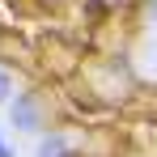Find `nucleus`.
I'll return each instance as SVG.
<instances>
[{
	"label": "nucleus",
	"instance_id": "nucleus-2",
	"mask_svg": "<svg viewBox=\"0 0 157 157\" xmlns=\"http://www.w3.org/2000/svg\"><path fill=\"white\" fill-rule=\"evenodd\" d=\"M34 157H72V140H68L64 132H47V136L38 140V153Z\"/></svg>",
	"mask_w": 157,
	"mask_h": 157
},
{
	"label": "nucleus",
	"instance_id": "nucleus-1",
	"mask_svg": "<svg viewBox=\"0 0 157 157\" xmlns=\"http://www.w3.org/2000/svg\"><path fill=\"white\" fill-rule=\"evenodd\" d=\"M9 123L13 132H26V136H38L43 123H47V102L38 89H21L9 98Z\"/></svg>",
	"mask_w": 157,
	"mask_h": 157
},
{
	"label": "nucleus",
	"instance_id": "nucleus-3",
	"mask_svg": "<svg viewBox=\"0 0 157 157\" xmlns=\"http://www.w3.org/2000/svg\"><path fill=\"white\" fill-rule=\"evenodd\" d=\"M9 98H13V72L0 64V106H9Z\"/></svg>",
	"mask_w": 157,
	"mask_h": 157
},
{
	"label": "nucleus",
	"instance_id": "nucleus-4",
	"mask_svg": "<svg viewBox=\"0 0 157 157\" xmlns=\"http://www.w3.org/2000/svg\"><path fill=\"white\" fill-rule=\"evenodd\" d=\"M0 157H17L13 149H9V144H4V136H0Z\"/></svg>",
	"mask_w": 157,
	"mask_h": 157
}]
</instances>
